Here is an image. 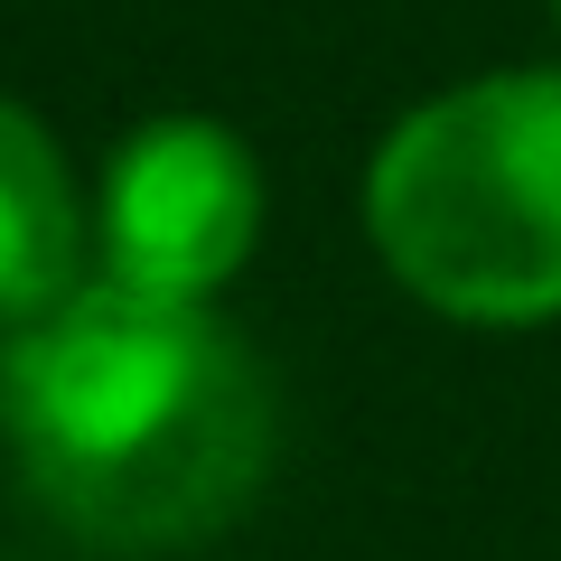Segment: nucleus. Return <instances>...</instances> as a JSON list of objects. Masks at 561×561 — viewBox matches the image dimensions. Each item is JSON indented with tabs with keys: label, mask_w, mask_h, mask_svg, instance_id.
I'll list each match as a JSON object with an SVG mask.
<instances>
[{
	"label": "nucleus",
	"mask_w": 561,
	"mask_h": 561,
	"mask_svg": "<svg viewBox=\"0 0 561 561\" xmlns=\"http://www.w3.org/2000/svg\"><path fill=\"white\" fill-rule=\"evenodd\" d=\"M0 459L76 552H206L280 468V375L234 309L84 280L0 328Z\"/></svg>",
	"instance_id": "1"
},
{
	"label": "nucleus",
	"mask_w": 561,
	"mask_h": 561,
	"mask_svg": "<svg viewBox=\"0 0 561 561\" xmlns=\"http://www.w3.org/2000/svg\"><path fill=\"white\" fill-rule=\"evenodd\" d=\"M356 234L421 319L468 337L561 328V57L412 94L356 169Z\"/></svg>",
	"instance_id": "2"
},
{
	"label": "nucleus",
	"mask_w": 561,
	"mask_h": 561,
	"mask_svg": "<svg viewBox=\"0 0 561 561\" xmlns=\"http://www.w3.org/2000/svg\"><path fill=\"white\" fill-rule=\"evenodd\" d=\"M272 234L253 131L206 103L140 113L94 169V280L179 309H225Z\"/></svg>",
	"instance_id": "3"
},
{
	"label": "nucleus",
	"mask_w": 561,
	"mask_h": 561,
	"mask_svg": "<svg viewBox=\"0 0 561 561\" xmlns=\"http://www.w3.org/2000/svg\"><path fill=\"white\" fill-rule=\"evenodd\" d=\"M94 280V179L38 103L0 94V328L47 319Z\"/></svg>",
	"instance_id": "4"
},
{
	"label": "nucleus",
	"mask_w": 561,
	"mask_h": 561,
	"mask_svg": "<svg viewBox=\"0 0 561 561\" xmlns=\"http://www.w3.org/2000/svg\"><path fill=\"white\" fill-rule=\"evenodd\" d=\"M542 10H552V38H561V0H542Z\"/></svg>",
	"instance_id": "5"
}]
</instances>
